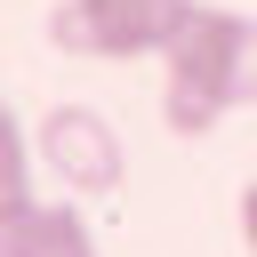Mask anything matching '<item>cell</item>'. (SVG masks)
Returning <instances> with one entry per match:
<instances>
[{"instance_id":"cell-1","label":"cell","mask_w":257,"mask_h":257,"mask_svg":"<svg viewBox=\"0 0 257 257\" xmlns=\"http://www.w3.org/2000/svg\"><path fill=\"white\" fill-rule=\"evenodd\" d=\"M241 104H257V16L193 0L185 32L161 56V120L177 137H209Z\"/></svg>"},{"instance_id":"cell-2","label":"cell","mask_w":257,"mask_h":257,"mask_svg":"<svg viewBox=\"0 0 257 257\" xmlns=\"http://www.w3.org/2000/svg\"><path fill=\"white\" fill-rule=\"evenodd\" d=\"M193 0H56L48 40L64 56H96V64H128V56H169V40L185 32Z\"/></svg>"},{"instance_id":"cell-3","label":"cell","mask_w":257,"mask_h":257,"mask_svg":"<svg viewBox=\"0 0 257 257\" xmlns=\"http://www.w3.org/2000/svg\"><path fill=\"white\" fill-rule=\"evenodd\" d=\"M40 161L72 185V193H120L128 177V153H120V128L96 112V104H48L40 112Z\"/></svg>"},{"instance_id":"cell-4","label":"cell","mask_w":257,"mask_h":257,"mask_svg":"<svg viewBox=\"0 0 257 257\" xmlns=\"http://www.w3.org/2000/svg\"><path fill=\"white\" fill-rule=\"evenodd\" d=\"M0 257H104L80 225V209L64 201H32L16 217H0Z\"/></svg>"},{"instance_id":"cell-5","label":"cell","mask_w":257,"mask_h":257,"mask_svg":"<svg viewBox=\"0 0 257 257\" xmlns=\"http://www.w3.org/2000/svg\"><path fill=\"white\" fill-rule=\"evenodd\" d=\"M32 209V161H24V120L0 112V217Z\"/></svg>"},{"instance_id":"cell-6","label":"cell","mask_w":257,"mask_h":257,"mask_svg":"<svg viewBox=\"0 0 257 257\" xmlns=\"http://www.w3.org/2000/svg\"><path fill=\"white\" fill-rule=\"evenodd\" d=\"M241 241H249V257H257V177L241 185Z\"/></svg>"}]
</instances>
